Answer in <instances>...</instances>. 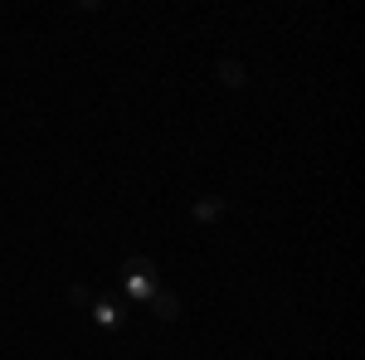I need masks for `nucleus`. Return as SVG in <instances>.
I'll list each match as a JSON object with an SVG mask.
<instances>
[{"mask_svg": "<svg viewBox=\"0 0 365 360\" xmlns=\"http://www.w3.org/2000/svg\"><path fill=\"white\" fill-rule=\"evenodd\" d=\"M122 287H127V297H132V302H151V297H156V287H161L156 263H151V258H141V253H132V258L122 263Z\"/></svg>", "mask_w": 365, "mask_h": 360, "instance_id": "obj_1", "label": "nucleus"}, {"mask_svg": "<svg viewBox=\"0 0 365 360\" xmlns=\"http://www.w3.org/2000/svg\"><path fill=\"white\" fill-rule=\"evenodd\" d=\"M122 322H127L122 302H113V297H98V302H93V326H103V331H122Z\"/></svg>", "mask_w": 365, "mask_h": 360, "instance_id": "obj_2", "label": "nucleus"}, {"mask_svg": "<svg viewBox=\"0 0 365 360\" xmlns=\"http://www.w3.org/2000/svg\"><path fill=\"white\" fill-rule=\"evenodd\" d=\"M151 312H156V322H180V297L170 292V287H156V297H151Z\"/></svg>", "mask_w": 365, "mask_h": 360, "instance_id": "obj_3", "label": "nucleus"}, {"mask_svg": "<svg viewBox=\"0 0 365 360\" xmlns=\"http://www.w3.org/2000/svg\"><path fill=\"white\" fill-rule=\"evenodd\" d=\"M215 78H220L225 88H244V83H249L244 63H234V58H220V63H215Z\"/></svg>", "mask_w": 365, "mask_h": 360, "instance_id": "obj_4", "label": "nucleus"}, {"mask_svg": "<svg viewBox=\"0 0 365 360\" xmlns=\"http://www.w3.org/2000/svg\"><path fill=\"white\" fill-rule=\"evenodd\" d=\"M220 215H225V200H220V195H200L195 200V220L200 224H215Z\"/></svg>", "mask_w": 365, "mask_h": 360, "instance_id": "obj_5", "label": "nucleus"}, {"mask_svg": "<svg viewBox=\"0 0 365 360\" xmlns=\"http://www.w3.org/2000/svg\"><path fill=\"white\" fill-rule=\"evenodd\" d=\"M68 302H73V307H93V292L78 282V287H68Z\"/></svg>", "mask_w": 365, "mask_h": 360, "instance_id": "obj_6", "label": "nucleus"}]
</instances>
